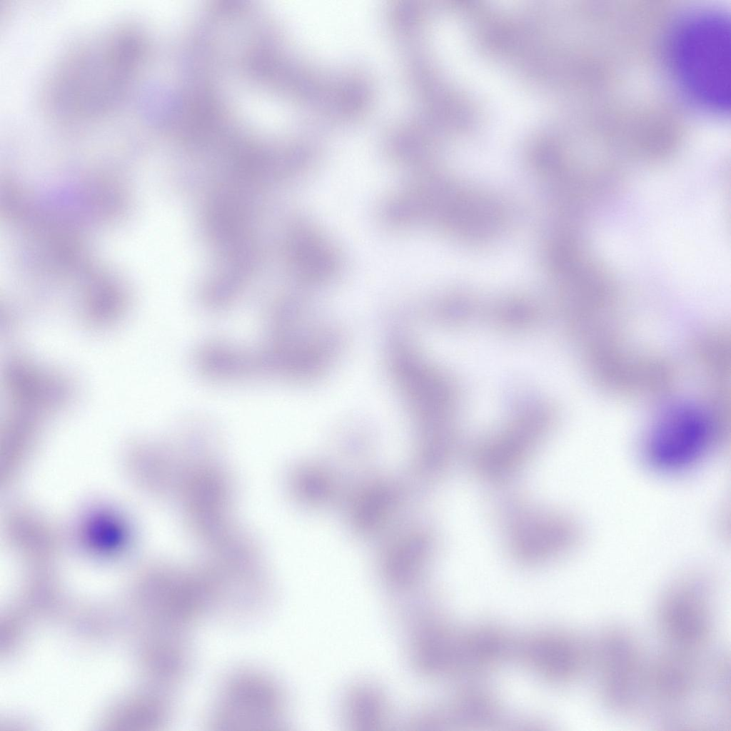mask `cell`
I'll list each match as a JSON object with an SVG mask.
<instances>
[{"mask_svg": "<svg viewBox=\"0 0 731 731\" xmlns=\"http://www.w3.org/2000/svg\"><path fill=\"white\" fill-rule=\"evenodd\" d=\"M724 433V428L703 409L676 405L661 414L646 431L640 458L659 474L682 475L708 460L719 448Z\"/></svg>", "mask_w": 731, "mask_h": 731, "instance_id": "2", "label": "cell"}, {"mask_svg": "<svg viewBox=\"0 0 731 731\" xmlns=\"http://www.w3.org/2000/svg\"><path fill=\"white\" fill-rule=\"evenodd\" d=\"M213 708V725H276L283 714L282 692L274 680L253 670L233 673L225 681Z\"/></svg>", "mask_w": 731, "mask_h": 731, "instance_id": "7", "label": "cell"}, {"mask_svg": "<svg viewBox=\"0 0 731 731\" xmlns=\"http://www.w3.org/2000/svg\"><path fill=\"white\" fill-rule=\"evenodd\" d=\"M712 580L701 571L686 573L663 590L655 622L664 646L706 652L715 627Z\"/></svg>", "mask_w": 731, "mask_h": 731, "instance_id": "4", "label": "cell"}, {"mask_svg": "<svg viewBox=\"0 0 731 731\" xmlns=\"http://www.w3.org/2000/svg\"><path fill=\"white\" fill-rule=\"evenodd\" d=\"M298 489L306 498L320 500L328 494L329 485L326 479L318 472L306 470L298 476L296 481Z\"/></svg>", "mask_w": 731, "mask_h": 731, "instance_id": "9", "label": "cell"}, {"mask_svg": "<svg viewBox=\"0 0 731 731\" xmlns=\"http://www.w3.org/2000/svg\"><path fill=\"white\" fill-rule=\"evenodd\" d=\"M502 515L513 554L524 563H538L572 550L580 530L570 518L540 511L520 500H507Z\"/></svg>", "mask_w": 731, "mask_h": 731, "instance_id": "6", "label": "cell"}, {"mask_svg": "<svg viewBox=\"0 0 731 731\" xmlns=\"http://www.w3.org/2000/svg\"><path fill=\"white\" fill-rule=\"evenodd\" d=\"M527 423L477 449L473 462L480 475L496 482L510 477L518 470L531 454L545 428L538 421Z\"/></svg>", "mask_w": 731, "mask_h": 731, "instance_id": "8", "label": "cell"}, {"mask_svg": "<svg viewBox=\"0 0 731 731\" xmlns=\"http://www.w3.org/2000/svg\"><path fill=\"white\" fill-rule=\"evenodd\" d=\"M705 654L664 646L650 657L648 710L664 725H690L691 715L705 697L725 714L730 701L728 670L720 656L707 659Z\"/></svg>", "mask_w": 731, "mask_h": 731, "instance_id": "1", "label": "cell"}, {"mask_svg": "<svg viewBox=\"0 0 731 731\" xmlns=\"http://www.w3.org/2000/svg\"><path fill=\"white\" fill-rule=\"evenodd\" d=\"M593 643L591 671L601 704L625 717L647 710L650 657L637 636L625 627L610 625L600 630Z\"/></svg>", "mask_w": 731, "mask_h": 731, "instance_id": "3", "label": "cell"}, {"mask_svg": "<svg viewBox=\"0 0 731 731\" xmlns=\"http://www.w3.org/2000/svg\"><path fill=\"white\" fill-rule=\"evenodd\" d=\"M729 37L724 18L704 16L686 28L677 49L686 86L702 101L722 109L730 100Z\"/></svg>", "mask_w": 731, "mask_h": 731, "instance_id": "5", "label": "cell"}]
</instances>
